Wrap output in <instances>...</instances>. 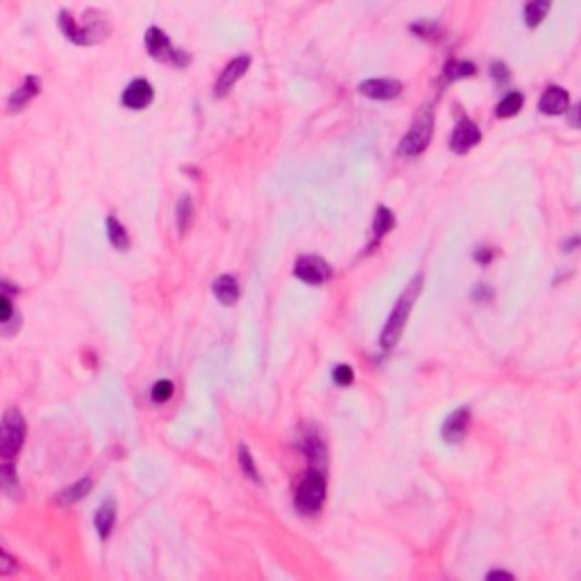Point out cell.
<instances>
[{"label":"cell","instance_id":"obj_1","mask_svg":"<svg viewBox=\"0 0 581 581\" xmlns=\"http://www.w3.org/2000/svg\"><path fill=\"white\" fill-rule=\"evenodd\" d=\"M57 26L60 32L75 45H98L112 37V21L100 9H87L82 21H77L68 9H62L57 14Z\"/></svg>","mask_w":581,"mask_h":581},{"label":"cell","instance_id":"obj_2","mask_svg":"<svg viewBox=\"0 0 581 581\" xmlns=\"http://www.w3.org/2000/svg\"><path fill=\"white\" fill-rule=\"evenodd\" d=\"M420 288H423V275H416V280L404 288L400 300L395 302V309L391 311V318L386 320L384 332H381V345H384L386 350L395 347L402 339V332L406 327V320H409V313L416 305L418 295H420Z\"/></svg>","mask_w":581,"mask_h":581},{"label":"cell","instance_id":"obj_3","mask_svg":"<svg viewBox=\"0 0 581 581\" xmlns=\"http://www.w3.org/2000/svg\"><path fill=\"white\" fill-rule=\"evenodd\" d=\"M143 45H146V53L153 57L155 62H161V64H170L175 68H187L191 64V55L187 50H180L173 45V41L168 39V34L157 28V26H150L143 34Z\"/></svg>","mask_w":581,"mask_h":581},{"label":"cell","instance_id":"obj_4","mask_svg":"<svg viewBox=\"0 0 581 581\" xmlns=\"http://www.w3.org/2000/svg\"><path fill=\"white\" fill-rule=\"evenodd\" d=\"M26 418H23L18 406H9L3 413V420H0V459L14 461L18 457V452L26 443Z\"/></svg>","mask_w":581,"mask_h":581},{"label":"cell","instance_id":"obj_5","mask_svg":"<svg viewBox=\"0 0 581 581\" xmlns=\"http://www.w3.org/2000/svg\"><path fill=\"white\" fill-rule=\"evenodd\" d=\"M432 134H434V114H432V109H423L416 116L409 132H406L404 139L400 141V155H404V157L420 155L429 146V141H432Z\"/></svg>","mask_w":581,"mask_h":581},{"label":"cell","instance_id":"obj_6","mask_svg":"<svg viewBox=\"0 0 581 581\" xmlns=\"http://www.w3.org/2000/svg\"><path fill=\"white\" fill-rule=\"evenodd\" d=\"M325 502V477L322 470H309V474L298 486L295 493V509L302 514H316Z\"/></svg>","mask_w":581,"mask_h":581},{"label":"cell","instance_id":"obj_7","mask_svg":"<svg viewBox=\"0 0 581 581\" xmlns=\"http://www.w3.org/2000/svg\"><path fill=\"white\" fill-rule=\"evenodd\" d=\"M295 277L305 284L318 286V284H325L330 280L332 268L327 261L316 257V254H305V257H300L295 261Z\"/></svg>","mask_w":581,"mask_h":581},{"label":"cell","instance_id":"obj_8","mask_svg":"<svg viewBox=\"0 0 581 581\" xmlns=\"http://www.w3.org/2000/svg\"><path fill=\"white\" fill-rule=\"evenodd\" d=\"M153 100H155V89L146 77H134L121 94V104L125 109H132V112H141V109L150 107Z\"/></svg>","mask_w":581,"mask_h":581},{"label":"cell","instance_id":"obj_9","mask_svg":"<svg viewBox=\"0 0 581 581\" xmlns=\"http://www.w3.org/2000/svg\"><path fill=\"white\" fill-rule=\"evenodd\" d=\"M250 55H239V57H234V60H232L225 68H223V73L218 75V80H216V85H214V96L216 98H225L229 91H232V87H234L239 80L243 77L248 73V68H250Z\"/></svg>","mask_w":581,"mask_h":581},{"label":"cell","instance_id":"obj_10","mask_svg":"<svg viewBox=\"0 0 581 581\" xmlns=\"http://www.w3.org/2000/svg\"><path fill=\"white\" fill-rule=\"evenodd\" d=\"M359 94L373 100H393L402 94V82L391 77H379V80H364L359 85Z\"/></svg>","mask_w":581,"mask_h":581},{"label":"cell","instance_id":"obj_11","mask_svg":"<svg viewBox=\"0 0 581 581\" xmlns=\"http://www.w3.org/2000/svg\"><path fill=\"white\" fill-rule=\"evenodd\" d=\"M39 94H41V80L37 75H26L23 85L16 91H11V96L7 98V109L11 114L23 112Z\"/></svg>","mask_w":581,"mask_h":581},{"label":"cell","instance_id":"obj_12","mask_svg":"<svg viewBox=\"0 0 581 581\" xmlns=\"http://www.w3.org/2000/svg\"><path fill=\"white\" fill-rule=\"evenodd\" d=\"M482 141V132L479 127L474 125L472 121H461L455 132H452V139H450V148L455 150L457 155H463L468 153L472 146H477Z\"/></svg>","mask_w":581,"mask_h":581},{"label":"cell","instance_id":"obj_13","mask_svg":"<svg viewBox=\"0 0 581 581\" xmlns=\"http://www.w3.org/2000/svg\"><path fill=\"white\" fill-rule=\"evenodd\" d=\"M538 109L548 116H559L570 109V96L563 87H548L545 94L541 96Z\"/></svg>","mask_w":581,"mask_h":581},{"label":"cell","instance_id":"obj_14","mask_svg":"<svg viewBox=\"0 0 581 581\" xmlns=\"http://www.w3.org/2000/svg\"><path fill=\"white\" fill-rule=\"evenodd\" d=\"M468 423H470L468 409H457L455 413H450L443 423L445 443H459V440H463V436H466V432H468Z\"/></svg>","mask_w":581,"mask_h":581},{"label":"cell","instance_id":"obj_15","mask_svg":"<svg viewBox=\"0 0 581 581\" xmlns=\"http://www.w3.org/2000/svg\"><path fill=\"white\" fill-rule=\"evenodd\" d=\"M114 525H116V502L114 499H104L94 516V527L98 531V538L107 541Z\"/></svg>","mask_w":581,"mask_h":581},{"label":"cell","instance_id":"obj_16","mask_svg":"<svg viewBox=\"0 0 581 581\" xmlns=\"http://www.w3.org/2000/svg\"><path fill=\"white\" fill-rule=\"evenodd\" d=\"M212 290H214L216 300L220 302V305H225V307L237 305V300H239V295H241L239 282H237L232 275H220L218 280L214 282Z\"/></svg>","mask_w":581,"mask_h":581},{"label":"cell","instance_id":"obj_17","mask_svg":"<svg viewBox=\"0 0 581 581\" xmlns=\"http://www.w3.org/2000/svg\"><path fill=\"white\" fill-rule=\"evenodd\" d=\"M0 491L11 499H23V488H21V482L16 477V468L11 461L0 466Z\"/></svg>","mask_w":581,"mask_h":581},{"label":"cell","instance_id":"obj_18","mask_svg":"<svg viewBox=\"0 0 581 581\" xmlns=\"http://www.w3.org/2000/svg\"><path fill=\"white\" fill-rule=\"evenodd\" d=\"M91 486H94V482H91L89 477H85V479L75 482L73 486H66L64 491H60V495H57V504L68 506V504H75V502H80V499L89 495Z\"/></svg>","mask_w":581,"mask_h":581},{"label":"cell","instance_id":"obj_19","mask_svg":"<svg viewBox=\"0 0 581 581\" xmlns=\"http://www.w3.org/2000/svg\"><path fill=\"white\" fill-rule=\"evenodd\" d=\"M477 73V66L472 62H447L445 68H443V77H440V82H457V80H463V77H472Z\"/></svg>","mask_w":581,"mask_h":581},{"label":"cell","instance_id":"obj_20","mask_svg":"<svg viewBox=\"0 0 581 581\" xmlns=\"http://www.w3.org/2000/svg\"><path fill=\"white\" fill-rule=\"evenodd\" d=\"M552 3H554V0H529V5L525 9V23L531 30L538 28L541 23L545 21V16L550 14Z\"/></svg>","mask_w":581,"mask_h":581},{"label":"cell","instance_id":"obj_21","mask_svg":"<svg viewBox=\"0 0 581 581\" xmlns=\"http://www.w3.org/2000/svg\"><path fill=\"white\" fill-rule=\"evenodd\" d=\"M175 218H178V232L180 237H184L193 225V200L191 195H182L175 207Z\"/></svg>","mask_w":581,"mask_h":581},{"label":"cell","instance_id":"obj_22","mask_svg":"<svg viewBox=\"0 0 581 581\" xmlns=\"http://www.w3.org/2000/svg\"><path fill=\"white\" fill-rule=\"evenodd\" d=\"M522 104H525V96H522L520 91H511V94H506L499 100L495 116L497 119H511V116H516L522 109Z\"/></svg>","mask_w":581,"mask_h":581},{"label":"cell","instance_id":"obj_23","mask_svg":"<svg viewBox=\"0 0 581 581\" xmlns=\"http://www.w3.org/2000/svg\"><path fill=\"white\" fill-rule=\"evenodd\" d=\"M107 237H109V243L116 250L130 248V237H127V229L121 225V220L116 216H107Z\"/></svg>","mask_w":581,"mask_h":581},{"label":"cell","instance_id":"obj_24","mask_svg":"<svg viewBox=\"0 0 581 581\" xmlns=\"http://www.w3.org/2000/svg\"><path fill=\"white\" fill-rule=\"evenodd\" d=\"M411 32L418 34L420 39H427V41H440L443 39V28H440V23L436 21H418L411 26Z\"/></svg>","mask_w":581,"mask_h":581},{"label":"cell","instance_id":"obj_25","mask_svg":"<svg viewBox=\"0 0 581 581\" xmlns=\"http://www.w3.org/2000/svg\"><path fill=\"white\" fill-rule=\"evenodd\" d=\"M395 220H393V212L386 207H379L375 212V218H373V229H375V237H384L389 229H393Z\"/></svg>","mask_w":581,"mask_h":581},{"label":"cell","instance_id":"obj_26","mask_svg":"<svg viewBox=\"0 0 581 581\" xmlns=\"http://www.w3.org/2000/svg\"><path fill=\"white\" fill-rule=\"evenodd\" d=\"M239 463H241V470L246 472V477H250L254 484H261V477H259V472H257V466H254L252 455H250V450H248L246 445H241V447H239Z\"/></svg>","mask_w":581,"mask_h":581},{"label":"cell","instance_id":"obj_27","mask_svg":"<svg viewBox=\"0 0 581 581\" xmlns=\"http://www.w3.org/2000/svg\"><path fill=\"white\" fill-rule=\"evenodd\" d=\"M173 393H175V386H173L170 379H159L155 381L153 391H150V398H153L155 404H164L173 398Z\"/></svg>","mask_w":581,"mask_h":581},{"label":"cell","instance_id":"obj_28","mask_svg":"<svg viewBox=\"0 0 581 581\" xmlns=\"http://www.w3.org/2000/svg\"><path fill=\"white\" fill-rule=\"evenodd\" d=\"M16 322V311L11 305L9 295L0 293V325H14Z\"/></svg>","mask_w":581,"mask_h":581},{"label":"cell","instance_id":"obj_29","mask_svg":"<svg viewBox=\"0 0 581 581\" xmlns=\"http://www.w3.org/2000/svg\"><path fill=\"white\" fill-rule=\"evenodd\" d=\"M18 572V563L14 556H9L3 548H0V577L7 575H16Z\"/></svg>","mask_w":581,"mask_h":581},{"label":"cell","instance_id":"obj_30","mask_svg":"<svg viewBox=\"0 0 581 581\" xmlns=\"http://www.w3.org/2000/svg\"><path fill=\"white\" fill-rule=\"evenodd\" d=\"M491 75H493L495 82H499V85H506L509 80H511L509 68H506V64H502V62H493V64H491Z\"/></svg>","mask_w":581,"mask_h":581},{"label":"cell","instance_id":"obj_31","mask_svg":"<svg viewBox=\"0 0 581 581\" xmlns=\"http://www.w3.org/2000/svg\"><path fill=\"white\" fill-rule=\"evenodd\" d=\"M352 379H354V373H352L350 366H339V368L334 370V381H336V384L347 386V384H352Z\"/></svg>","mask_w":581,"mask_h":581},{"label":"cell","instance_id":"obj_32","mask_svg":"<svg viewBox=\"0 0 581 581\" xmlns=\"http://www.w3.org/2000/svg\"><path fill=\"white\" fill-rule=\"evenodd\" d=\"M568 123H570L572 127H577V130H581V102L575 104V107L568 112Z\"/></svg>","mask_w":581,"mask_h":581},{"label":"cell","instance_id":"obj_33","mask_svg":"<svg viewBox=\"0 0 581 581\" xmlns=\"http://www.w3.org/2000/svg\"><path fill=\"white\" fill-rule=\"evenodd\" d=\"M486 579H488V581H493V579H509V581H514L516 577L511 575V572H504V570H493V572H488Z\"/></svg>","mask_w":581,"mask_h":581},{"label":"cell","instance_id":"obj_34","mask_svg":"<svg viewBox=\"0 0 581 581\" xmlns=\"http://www.w3.org/2000/svg\"><path fill=\"white\" fill-rule=\"evenodd\" d=\"M474 259H477L479 264H488V261H491V259H493V252H491V250H484V252H477V257H474Z\"/></svg>","mask_w":581,"mask_h":581}]
</instances>
